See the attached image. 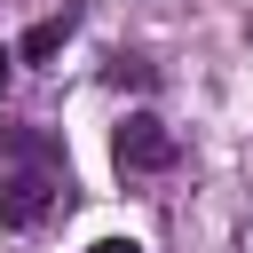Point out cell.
Masks as SVG:
<instances>
[{
  "mask_svg": "<svg viewBox=\"0 0 253 253\" xmlns=\"http://www.w3.org/2000/svg\"><path fill=\"white\" fill-rule=\"evenodd\" d=\"M0 150L16 158L8 182H0V221H8V229H40V221L63 206V190H71L63 142H55V134H8V126H0Z\"/></svg>",
  "mask_w": 253,
  "mask_h": 253,
  "instance_id": "6da1fadb",
  "label": "cell"
},
{
  "mask_svg": "<svg viewBox=\"0 0 253 253\" xmlns=\"http://www.w3.org/2000/svg\"><path fill=\"white\" fill-rule=\"evenodd\" d=\"M111 158H119V174H166V166L182 158V142H174V126H166V119L126 111V119H119V134H111Z\"/></svg>",
  "mask_w": 253,
  "mask_h": 253,
  "instance_id": "7a4b0ae2",
  "label": "cell"
},
{
  "mask_svg": "<svg viewBox=\"0 0 253 253\" xmlns=\"http://www.w3.org/2000/svg\"><path fill=\"white\" fill-rule=\"evenodd\" d=\"M71 24H79V16H71V8H63V16H47V24H32V32H24V47H16V55H24V63H40V55H55V47H63V40H71Z\"/></svg>",
  "mask_w": 253,
  "mask_h": 253,
  "instance_id": "3957f363",
  "label": "cell"
},
{
  "mask_svg": "<svg viewBox=\"0 0 253 253\" xmlns=\"http://www.w3.org/2000/svg\"><path fill=\"white\" fill-rule=\"evenodd\" d=\"M87 253H142L134 237H103V245H87Z\"/></svg>",
  "mask_w": 253,
  "mask_h": 253,
  "instance_id": "277c9868",
  "label": "cell"
},
{
  "mask_svg": "<svg viewBox=\"0 0 253 253\" xmlns=\"http://www.w3.org/2000/svg\"><path fill=\"white\" fill-rule=\"evenodd\" d=\"M8 63H16V55H8V47H0V87H8Z\"/></svg>",
  "mask_w": 253,
  "mask_h": 253,
  "instance_id": "5b68a950",
  "label": "cell"
}]
</instances>
